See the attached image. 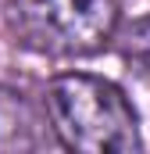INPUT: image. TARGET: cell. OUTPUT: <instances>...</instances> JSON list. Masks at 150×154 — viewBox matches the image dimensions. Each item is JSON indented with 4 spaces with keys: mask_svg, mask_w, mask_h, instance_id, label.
<instances>
[{
    "mask_svg": "<svg viewBox=\"0 0 150 154\" xmlns=\"http://www.w3.org/2000/svg\"><path fill=\"white\" fill-rule=\"evenodd\" d=\"M43 108L50 118V129L68 151L86 154L140 151L136 111L111 79L86 75V72L57 75L43 93Z\"/></svg>",
    "mask_w": 150,
    "mask_h": 154,
    "instance_id": "1",
    "label": "cell"
},
{
    "mask_svg": "<svg viewBox=\"0 0 150 154\" xmlns=\"http://www.w3.org/2000/svg\"><path fill=\"white\" fill-rule=\"evenodd\" d=\"M122 0H7V25L14 39L36 54L79 57L114 36Z\"/></svg>",
    "mask_w": 150,
    "mask_h": 154,
    "instance_id": "2",
    "label": "cell"
},
{
    "mask_svg": "<svg viewBox=\"0 0 150 154\" xmlns=\"http://www.w3.org/2000/svg\"><path fill=\"white\" fill-rule=\"evenodd\" d=\"M39 147V118L32 111V104L0 86V154H14V151H32Z\"/></svg>",
    "mask_w": 150,
    "mask_h": 154,
    "instance_id": "3",
    "label": "cell"
},
{
    "mask_svg": "<svg viewBox=\"0 0 150 154\" xmlns=\"http://www.w3.org/2000/svg\"><path fill=\"white\" fill-rule=\"evenodd\" d=\"M122 54L132 61V68L143 79H150V14L132 22L125 32H122Z\"/></svg>",
    "mask_w": 150,
    "mask_h": 154,
    "instance_id": "4",
    "label": "cell"
}]
</instances>
